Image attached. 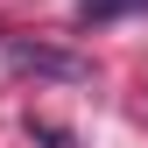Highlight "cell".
<instances>
[{
	"label": "cell",
	"mask_w": 148,
	"mask_h": 148,
	"mask_svg": "<svg viewBox=\"0 0 148 148\" xmlns=\"http://www.w3.org/2000/svg\"><path fill=\"white\" fill-rule=\"evenodd\" d=\"M28 134H35V141H49V148H71V134H64V127H49V120H28Z\"/></svg>",
	"instance_id": "3957f363"
},
{
	"label": "cell",
	"mask_w": 148,
	"mask_h": 148,
	"mask_svg": "<svg viewBox=\"0 0 148 148\" xmlns=\"http://www.w3.org/2000/svg\"><path fill=\"white\" fill-rule=\"evenodd\" d=\"M120 7H148V0H85V21H106V14H120Z\"/></svg>",
	"instance_id": "7a4b0ae2"
},
{
	"label": "cell",
	"mask_w": 148,
	"mask_h": 148,
	"mask_svg": "<svg viewBox=\"0 0 148 148\" xmlns=\"http://www.w3.org/2000/svg\"><path fill=\"white\" fill-rule=\"evenodd\" d=\"M14 71H35V78H85V64L71 49H42V42H7Z\"/></svg>",
	"instance_id": "6da1fadb"
}]
</instances>
